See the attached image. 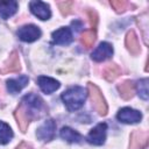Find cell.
<instances>
[{
	"label": "cell",
	"instance_id": "6da1fadb",
	"mask_svg": "<svg viewBox=\"0 0 149 149\" xmlns=\"http://www.w3.org/2000/svg\"><path fill=\"white\" fill-rule=\"evenodd\" d=\"M86 97H87L86 88L81 86H72L62 94V100L64 105L66 106V108L73 112V111L79 109L84 105Z\"/></svg>",
	"mask_w": 149,
	"mask_h": 149
},
{
	"label": "cell",
	"instance_id": "7a4b0ae2",
	"mask_svg": "<svg viewBox=\"0 0 149 149\" xmlns=\"http://www.w3.org/2000/svg\"><path fill=\"white\" fill-rule=\"evenodd\" d=\"M106 134H107V125L105 122L98 123L94 128L90 130V133L86 136L87 142L94 146H101L105 143L106 140Z\"/></svg>",
	"mask_w": 149,
	"mask_h": 149
},
{
	"label": "cell",
	"instance_id": "3957f363",
	"mask_svg": "<svg viewBox=\"0 0 149 149\" xmlns=\"http://www.w3.org/2000/svg\"><path fill=\"white\" fill-rule=\"evenodd\" d=\"M42 35V31L41 29L35 26V24H26V26H22L21 28H19L17 30V36L21 41L23 42H34L36 40H38Z\"/></svg>",
	"mask_w": 149,
	"mask_h": 149
},
{
	"label": "cell",
	"instance_id": "277c9868",
	"mask_svg": "<svg viewBox=\"0 0 149 149\" xmlns=\"http://www.w3.org/2000/svg\"><path fill=\"white\" fill-rule=\"evenodd\" d=\"M116 118L120 122L130 125V123L140 122L141 119H142V114L137 109H134V108H130V107H123L118 112Z\"/></svg>",
	"mask_w": 149,
	"mask_h": 149
},
{
	"label": "cell",
	"instance_id": "5b68a950",
	"mask_svg": "<svg viewBox=\"0 0 149 149\" xmlns=\"http://www.w3.org/2000/svg\"><path fill=\"white\" fill-rule=\"evenodd\" d=\"M29 8H30V12L41 20H49L51 16V10H50L49 5L43 1H38V0L30 1Z\"/></svg>",
	"mask_w": 149,
	"mask_h": 149
},
{
	"label": "cell",
	"instance_id": "8992f818",
	"mask_svg": "<svg viewBox=\"0 0 149 149\" xmlns=\"http://www.w3.org/2000/svg\"><path fill=\"white\" fill-rule=\"evenodd\" d=\"M55 130H56V123L54 122V120L49 119V120H45L37 128L36 136L42 141H50L55 135Z\"/></svg>",
	"mask_w": 149,
	"mask_h": 149
},
{
	"label": "cell",
	"instance_id": "52a82bcc",
	"mask_svg": "<svg viewBox=\"0 0 149 149\" xmlns=\"http://www.w3.org/2000/svg\"><path fill=\"white\" fill-rule=\"evenodd\" d=\"M113 55V48L107 42H101L91 54V57L95 62H102L108 59Z\"/></svg>",
	"mask_w": 149,
	"mask_h": 149
},
{
	"label": "cell",
	"instance_id": "ba28073f",
	"mask_svg": "<svg viewBox=\"0 0 149 149\" xmlns=\"http://www.w3.org/2000/svg\"><path fill=\"white\" fill-rule=\"evenodd\" d=\"M73 35L69 27H61L52 33V41L59 45H68L72 42Z\"/></svg>",
	"mask_w": 149,
	"mask_h": 149
},
{
	"label": "cell",
	"instance_id": "9c48e42d",
	"mask_svg": "<svg viewBox=\"0 0 149 149\" xmlns=\"http://www.w3.org/2000/svg\"><path fill=\"white\" fill-rule=\"evenodd\" d=\"M37 84H38L41 91L47 93V94H50V93L55 92L61 86L58 80H56L51 77H47V76H40L37 78Z\"/></svg>",
	"mask_w": 149,
	"mask_h": 149
},
{
	"label": "cell",
	"instance_id": "30bf717a",
	"mask_svg": "<svg viewBox=\"0 0 149 149\" xmlns=\"http://www.w3.org/2000/svg\"><path fill=\"white\" fill-rule=\"evenodd\" d=\"M28 77L24 74L19 76L16 78H10L7 80V90L10 93H17L28 84Z\"/></svg>",
	"mask_w": 149,
	"mask_h": 149
},
{
	"label": "cell",
	"instance_id": "8fae6325",
	"mask_svg": "<svg viewBox=\"0 0 149 149\" xmlns=\"http://www.w3.org/2000/svg\"><path fill=\"white\" fill-rule=\"evenodd\" d=\"M17 10V2L9 0V1H0V16L3 20L9 19L13 16Z\"/></svg>",
	"mask_w": 149,
	"mask_h": 149
},
{
	"label": "cell",
	"instance_id": "7c38bea8",
	"mask_svg": "<svg viewBox=\"0 0 149 149\" xmlns=\"http://www.w3.org/2000/svg\"><path fill=\"white\" fill-rule=\"evenodd\" d=\"M59 135L63 140H65L70 143H78L81 141V135L77 130H74L70 127H63L59 132Z\"/></svg>",
	"mask_w": 149,
	"mask_h": 149
},
{
	"label": "cell",
	"instance_id": "4fadbf2b",
	"mask_svg": "<svg viewBox=\"0 0 149 149\" xmlns=\"http://www.w3.org/2000/svg\"><path fill=\"white\" fill-rule=\"evenodd\" d=\"M22 102L27 107V109L29 108V109H33V111H40L41 107H42V105H43L42 104V100L37 95H35V94H28V95H26L23 98Z\"/></svg>",
	"mask_w": 149,
	"mask_h": 149
},
{
	"label": "cell",
	"instance_id": "5bb4252c",
	"mask_svg": "<svg viewBox=\"0 0 149 149\" xmlns=\"http://www.w3.org/2000/svg\"><path fill=\"white\" fill-rule=\"evenodd\" d=\"M13 139L12 128L3 121H0V144H7Z\"/></svg>",
	"mask_w": 149,
	"mask_h": 149
},
{
	"label": "cell",
	"instance_id": "9a60e30c",
	"mask_svg": "<svg viewBox=\"0 0 149 149\" xmlns=\"http://www.w3.org/2000/svg\"><path fill=\"white\" fill-rule=\"evenodd\" d=\"M137 92H139V95L143 99V100H148V79L144 78V79H141L139 83H137Z\"/></svg>",
	"mask_w": 149,
	"mask_h": 149
}]
</instances>
